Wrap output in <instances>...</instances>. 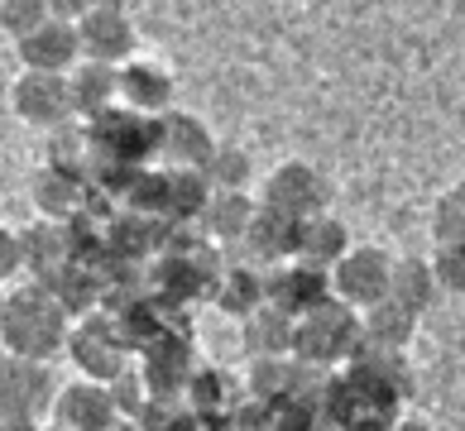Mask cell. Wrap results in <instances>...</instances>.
Returning a JSON list of instances; mask_svg holds the SVG:
<instances>
[{
    "label": "cell",
    "instance_id": "3",
    "mask_svg": "<svg viewBox=\"0 0 465 431\" xmlns=\"http://www.w3.org/2000/svg\"><path fill=\"white\" fill-rule=\"evenodd\" d=\"M365 345V317L346 302H326L317 307L312 317L298 321V336H292V359L312 369H336V365H351Z\"/></svg>",
    "mask_w": 465,
    "mask_h": 431
},
{
    "label": "cell",
    "instance_id": "6",
    "mask_svg": "<svg viewBox=\"0 0 465 431\" xmlns=\"http://www.w3.org/2000/svg\"><path fill=\"white\" fill-rule=\"evenodd\" d=\"M58 393L63 388H54L48 365L5 355V365H0V407H5V422H34L39 426L48 412H58Z\"/></svg>",
    "mask_w": 465,
    "mask_h": 431
},
{
    "label": "cell",
    "instance_id": "34",
    "mask_svg": "<svg viewBox=\"0 0 465 431\" xmlns=\"http://www.w3.org/2000/svg\"><path fill=\"white\" fill-rule=\"evenodd\" d=\"M5 431H48V426H34V422H5Z\"/></svg>",
    "mask_w": 465,
    "mask_h": 431
},
{
    "label": "cell",
    "instance_id": "4",
    "mask_svg": "<svg viewBox=\"0 0 465 431\" xmlns=\"http://www.w3.org/2000/svg\"><path fill=\"white\" fill-rule=\"evenodd\" d=\"M87 134H92L96 163H106V168H140V163H149L153 153H159V120L134 115L125 106L92 120Z\"/></svg>",
    "mask_w": 465,
    "mask_h": 431
},
{
    "label": "cell",
    "instance_id": "23",
    "mask_svg": "<svg viewBox=\"0 0 465 431\" xmlns=\"http://www.w3.org/2000/svg\"><path fill=\"white\" fill-rule=\"evenodd\" d=\"M355 245H351V230H346V220H336V216H317V220H307V230H302V264H312L322 273H331L341 259H346Z\"/></svg>",
    "mask_w": 465,
    "mask_h": 431
},
{
    "label": "cell",
    "instance_id": "32",
    "mask_svg": "<svg viewBox=\"0 0 465 431\" xmlns=\"http://www.w3.org/2000/svg\"><path fill=\"white\" fill-rule=\"evenodd\" d=\"M0 273H29V254H25V230H0Z\"/></svg>",
    "mask_w": 465,
    "mask_h": 431
},
{
    "label": "cell",
    "instance_id": "16",
    "mask_svg": "<svg viewBox=\"0 0 465 431\" xmlns=\"http://www.w3.org/2000/svg\"><path fill=\"white\" fill-rule=\"evenodd\" d=\"M144 378L149 388L159 393V398H183L187 384H193V374L202 369L193 359V340H187V331H168L159 345H149L144 350Z\"/></svg>",
    "mask_w": 465,
    "mask_h": 431
},
{
    "label": "cell",
    "instance_id": "31",
    "mask_svg": "<svg viewBox=\"0 0 465 431\" xmlns=\"http://www.w3.org/2000/svg\"><path fill=\"white\" fill-rule=\"evenodd\" d=\"M432 273H437V288H446V292H465V245H437V254H432Z\"/></svg>",
    "mask_w": 465,
    "mask_h": 431
},
{
    "label": "cell",
    "instance_id": "25",
    "mask_svg": "<svg viewBox=\"0 0 465 431\" xmlns=\"http://www.w3.org/2000/svg\"><path fill=\"white\" fill-rule=\"evenodd\" d=\"M292 336H298V321H288L283 312H273V307H264L260 317L245 321V350L254 359H288Z\"/></svg>",
    "mask_w": 465,
    "mask_h": 431
},
{
    "label": "cell",
    "instance_id": "27",
    "mask_svg": "<svg viewBox=\"0 0 465 431\" xmlns=\"http://www.w3.org/2000/svg\"><path fill=\"white\" fill-rule=\"evenodd\" d=\"M111 393H115V407H120V422H140L144 412H149V403L159 398V393L149 388V378H144V369H125L111 384Z\"/></svg>",
    "mask_w": 465,
    "mask_h": 431
},
{
    "label": "cell",
    "instance_id": "36",
    "mask_svg": "<svg viewBox=\"0 0 465 431\" xmlns=\"http://www.w3.org/2000/svg\"><path fill=\"white\" fill-rule=\"evenodd\" d=\"M48 431H63V426H48Z\"/></svg>",
    "mask_w": 465,
    "mask_h": 431
},
{
    "label": "cell",
    "instance_id": "15",
    "mask_svg": "<svg viewBox=\"0 0 465 431\" xmlns=\"http://www.w3.org/2000/svg\"><path fill=\"white\" fill-rule=\"evenodd\" d=\"M58 426L63 431H115L120 426V407L111 384H92V378H77L58 393Z\"/></svg>",
    "mask_w": 465,
    "mask_h": 431
},
{
    "label": "cell",
    "instance_id": "9",
    "mask_svg": "<svg viewBox=\"0 0 465 431\" xmlns=\"http://www.w3.org/2000/svg\"><path fill=\"white\" fill-rule=\"evenodd\" d=\"M10 106L25 125H39V130H63L73 120V86L67 77L54 73H20L10 86Z\"/></svg>",
    "mask_w": 465,
    "mask_h": 431
},
{
    "label": "cell",
    "instance_id": "5",
    "mask_svg": "<svg viewBox=\"0 0 465 431\" xmlns=\"http://www.w3.org/2000/svg\"><path fill=\"white\" fill-rule=\"evenodd\" d=\"M67 355H73V365L82 369V378H92V384H115V378L130 369V345L120 336L115 312H92L82 326H73Z\"/></svg>",
    "mask_w": 465,
    "mask_h": 431
},
{
    "label": "cell",
    "instance_id": "28",
    "mask_svg": "<svg viewBox=\"0 0 465 431\" xmlns=\"http://www.w3.org/2000/svg\"><path fill=\"white\" fill-rule=\"evenodd\" d=\"M432 235H437V245H465V178L437 201Z\"/></svg>",
    "mask_w": 465,
    "mask_h": 431
},
{
    "label": "cell",
    "instance_id": "35",
    "mask_svg": "<svg viewBox=\"0 0 465 431\" xmlns=\"http://www.w3.org/2000/svg\"><path fill=\"white\" fill-rule=\"evenodd\" d=\"M115 431H144V426H140V422H120Z\"/></svg>",
    "mask_w": 465,
    "mask_h": 431
},
{
    "label": "cell",
    "instance_id": "1",
    "mask_svg": "<svg viewBox=\"0 0 465 431\" xmlns=\"http://www.w3.org/2000/svg\"><path fill=\"white\" fill-rule=\"evenodd\" d=\"M67 307L48 292L44 283H20L10 288L5 298V317H0V336H5V355L15 359H44L58 355L67 340H73V326H67Z\"/></svg>",
    "mask_w": 465,
    "mask_h": 431
},
{
    "label": "cell",
    "instance_id": "33",
    "mask_svg": "<svg viewBox=\"0 0 465 431\" xmlns=\"http://www.w3.org/2000/svg\"><path fill=\"white\" fill-rule=\"evenodd\" d=\"M393 431H432V426H427V422H418V417H403V422L393 426Z\"/></svg>",
    "mask_w": 465,
    "mask_h": 431
},
{
    "label": "cell",
    "instance_id": "26",
    "mask_svg": "<svg viewBox=\"0 0 465 431\" xmlns=\"http://www.w3.org/2000/svg\"><path fill=\"white\" fill-rule=\"evenodd\" d=\"M412 336H418V317L403 312L399 302H379L365 312V340L379 350H408Z\"/></svg>",
    "mask_w": 465,
    "mask_h": 431
},
{
    "label": "cell",
    "instance_id": "7",
    "mask_svg": "<svg viewBox=\"0 0 465 431\" xmlns=\"http://www.w3.org/2000/svg\"><path fill=\"white\" fill-rule=\"evenodd\" d=\"M393 264L399 259H389L384 250L374 245H355L341 264L331 269V288H336V302L355 307L360 317L370 312V307L389 302V288H393Z\"/></svg>",
    "mask_w": 465,
    "mask_h": 431
},
{
    "label": "cell",
    "instance_id": "14",
    "mask_svg": "<svg viewBox=\"0 0 465 431\" xmlns=\"http://www.w3.org/2000/svg\"><path fill=\"white\" fill-rule=\"evenodd\" d=\"M216 140L212 130L202 125L197 115L187 111H168L159 120V159H168V168H193V172H206L216 159Z\"/></svg>",
    "mask_w": 465,
    "mask_h": 431
},
{
    "label": "cell",
    "instance_id": "10",
    "mask_svg": "<svg viewBox=\"0 0 465 431\" xmlns=\"http://www.w3.org/2000/svg\"><path fill=\"white\" fill-rule=\"evenodd\" d=\"M331 298H336L331 273L302 264V259H292V264H283V269H269V307L283 312L288 321L312 317L317 307H326Z\"/></svg>",
    "mask_w": 465,
    "mask_h": 431
},
{
    "label": "cell",
    "instance_id": "30",
    "mask_svg": "<svg viewBox=\"0 0 465 431\" xmlns=\"http://www.w3.org/2000/svg\"><path fill=\"white\" fill-rule=\"evenodd\" d=\"M206 178H212L216 192H245V178H250V153L235 149V144H221L212 168H206Z\"/></svg>",
    "mask_w": 465,
    "mask_h": 431
},
{
    "label": "cell",
    "instance_id": "17",
    "mask_svg": "<svg viewBox=\"0 0 465 431\" xmlns=\"http://www.w3.org/2000/svg\"><path fill=\"white\" fill-rule=\"evenodd\" d=\"M302 230H307V220L260 201V216H254V226L245 235V254L264 259V264H273V269H283V264H292V259L302 254Z\"/></svg>",
    "mask_w": 465,
    "mask_h": 431
},
{
    "label": "cell",
    "instance_id": "24",
    "mask_svg": "<svg viewBox=\"0 0 465 431\" xmlns=\"http://www.w3.org/2000/svg\"><path fill=\"white\" fill-rule=\"evenodd\" d=\"M437 298V273H432V259H399L393 264V288H389V302H399L403 312L422 317Z\"/></svg>",
    "mask_w": 465,
    "mask_h": 431
},
{
    "label": "cell",
    "instance_id": "22",
    "mask_svg": "<svg viewBox=\"0 0 465 431\" xmlns=\"http://www.w3.org/2000/svg\"><path fill=\"white\" fill-rule=\"evenodd\" d=\"M254 216H260V201H250L245 192H216L212 206H206V216H202V230L221 240V245H245V235L254 226Z\"/></svg>",
    "mask_w": 465,
    "mask_h": 431
},
{
    "label": "cell",
    "instance_id": "20",
    "mask_svg": "<svg viewBox=\"0 0 465 431\" xmlns=\"http://www.w3.org/2000/svg\"><path fill=\"white\" fill-rule=\"evenodd\" d=\"M67 86H73V111L87 120H101L120 111V67H101V63H82L73 77H67Z\"/></svg>",
    "mask_w": 465,
    "mask_h": 431
},
{
    "label": "cell",
    "instance_id": "2",
    "mask_svg": "<svg viewBox=\"0 0 465 431\" xmlns=\"http://www.w3.org/2000/svg\"><path fill=\"white\" fill-rule=\"evenodd\" d=\"M403 398L365 369H341L322 398V431H393L403 417Z\"/></svg>",
    "mask_w": 465,
    "mask_h": 431
},
{
    "label": "cell",
    "instance_id": "11",
    "mask_svg": "<svg viewBox=\"0 0 465 431\" xmlns=\"http://www.w3.org/2000/svg\"><path fill=\"white\" fill-rule=\"evenodd\" d=\"M77 34H82L87 63H101V67L134 63V24L120 5H87V15L77 20Z\"/></svg>",
    "mask_w": 465,
    "mask_h": 431
},
{
    "label": "cell",
    "instance_id": "8",
    "mask_svg": "<svg viewBox=\"0 0 465 431\" xmlns=\"http://www.w3.org/2000/svg\"><path fill=\"white\" fill-rule=\"evenodd\" d=\"M326 201H331V182H326L312 163H302V159L279 163L264 178V206H279V211L298 216V220L326 216Z\"/></svg>",
    "mask_w": 465,
    "mask_h": 431
},
{
    "label": "cell",
    "instance_id": "13",
    "mask_svg": "<svg viewBox=\"0 0 465 431\" xmlns=\"http://www.w3.org/2000/svg\"><path fill=\"white\" fill-rule=\"evenodd\" d=\"M29 197H34V206H39L44 220L73 226V220H82V211H87V201H92V182L82 178V172L44 163L39 172H34V182H29Z\"/></svg>",
    "mask_w": 465,
    "mask_h": 431
},
{
    "label": "cell",
    "instance_id": "18",
    "mask_svg": "<svg viewBox=\"0 0 465 431\" xmlns=\"http://www.w3.org/2000/svg\"><path fill=\"white\" fill-rule=\"evenodd\" d=\"M120 106L134 111V115L163 120L173 111V73L159 63H144V58L125 63L120 67Z\"/></svg>",
    "mask_w": 465,
    "mask_h": 431
},
{
    "label": "cell",
    "instance_id": "29",
    "mask_svg": "<svg viewBox=\"0 0 465 431\" xmlns=\"http://www.w3.org/2000/svg\"><path fill=\"white\" fill-rule=\"evenodd\" d=\"M48 20H54V5H44V0H5V10H0V24H5V34L15 44L39 34Z\"/></svg>",
    "mask_w": 465,
    "mask_h": 431
},
{
    "label": "cell",
    "instance_id": "12",
    "mask_svg": "<svg viewBox=\"0 0 465 431\" xmlns=\"http://www.w3.org/2000/svg\"><path fill=\"white\" fill-rule=\"evenodd\" d=\"M15 54H20L25 73H54V77H73L77 73V58H82V34L73 20H48L39 34H29L25 44H15Z\"/></svg>",
    "mask_w": 465,
    "mask_h": 431
},
{
    "label": "cell",
    "instance_id": "19",
    "mask_svg": "<svg viewBox=\"0 0 465 431\" xmlns=\"http://www.w3.org/2000/svg\"><path fill=\"white\" fill-rule=\"evenodd\" d=\"M245 398H250V393L240 388L226 369H216V365L197 369V374H193V384H187V393H183V403L193 407L197 417L216 422V426H226V422L235 417V407L245 403Z\"/></svg>",
    "mask_w": 465,
    "mask_h": 431
},
{
    "label": "cell",
    "instance_id": "21",
    "mask_svg": "<svg viewBox=\"0 0 465 431\" xmlns=\"http://www.w3.org/2000/svg\"><path fill=\"white\" fill-rule=\"evenodd\" d=\"M226 317H240V321H250V317H260L264 307H269V273L260 269H250V264H235L221 273V283H216V298H212Z\"/></svg>",
    "mask_w": 465,
    "mask_h": 431
}]
</instances>
